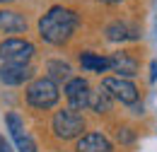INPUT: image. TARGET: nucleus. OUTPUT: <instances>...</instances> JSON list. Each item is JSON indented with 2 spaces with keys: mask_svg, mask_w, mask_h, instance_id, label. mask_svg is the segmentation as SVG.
Returning a JSON list of instances; mask_svg holds the SVG:
<instances>
[{
  "mask_svg": "<svg viewBox=\"0 0 157 152\" xmlns=\"http://www.w3.org/2000/svg\"><path fill=\"white\" fill-rule=\"evenodd\" d=\"M78 22H80L78 12H73L70 7H63V5H53L39 19V36L51 46H63L73 39Z\"/></svg>",
  "mask_w": 157,
  "mask_h": 152,
  "instance_id": "f257e3e1",
  "label": "nucleus"
},
{
  "mask_svg": "<svg viewBox=\"0 0 157 152\" xmlns=\"http://www.w3.org/2000/svg\"><path fill=\"white\" fill-rule=\"evenodd\" d=\"M58 99H60V89L51 77H36L27 87V101L34 109H41V111L53 109L58 104Z\"/></svg>",
  "mask_w": 157,
  "mask_h": 152,
  "instance_id": "f03ea898",
  "label": "nucleus"
},
{
  "mask_svg": "<svg viewBox=\"0 0 157 152\" xmlns=\"http://www.w3.org/2000/svg\"><path fill=\"white\" fill-rule=\"evenodd\" d=\"M51 128H53V135L60 138V140H73V138H80L82 131H85V116L75 111V109H63V111H56L53 121H51Z\"/></svg>",
  "mask_w": 157,
  "mask_h": 152,
  "instance_id": "7ed1b4c3",
  "label": "nucleus"
},
{
  "mask_svg": "<svg viewBox=\"0 0 157 152\" xmlns=\"http://www.w3.org/2000/svg\"><path fill=\"white\" fill-rule=\"evenodd\" d=\"M101 87L109 92L111 99H116L121 104H126V106H136L138 99H140V92H138V87L128 80V77H104L101 80Z\"/></svg>",
  "mask_w": 157,
  "mask_h": 152,
  "instance_id": "20e7f679",
  "label": "nucleus"
},
{
  "mask_svg": "<svg viewBox=\"0 0 157 152\" xmlns=\"http://www.w3.org/2000/svg\"><path fill=\"white\" fill-rule=\"evenodd\" d=\"M32 56H34V44L27 41V39L12 36L0 44V58L5 63H22V65H27L32 60Z\"/></svg>",
  "mask_w": 157,
  "mask_h": 152,
  "instance_id": "39448f33",
  "label": "nucleus"
},
{
  "mask_svg": "<svg viewBox=\"0 0 157 152\" xmlns=\"http://www.w3.org/2000/svg\"><path fill=\"white\" fill-rule=\"evenodd\" d=\"M90 92H92V89H90V82H87L85 77H73V80L65 82V99H68L70 109H75V111L87 109Z\"/></svg>",
  "mask_w": 157,
  "mask_h": 152,
  "instance_id": "423d86ee",
  "label": "nucleus"
},
{
  "mask_svg": "<svg viewBox=\"0 0 157 152\" xmlns=\"http://www.w3.org/2000/svg\"><path fill=\"white\" fill-rule=\"evenodd\" d=\"M5 123H7V131H10V135H12V140H15L17 150H20V152H36V142L32 140V135L27 133V128H24L22 118L15 114V111H12V114H7Z\"/></svg>",
  "mask_w": 157,
  "mask_h": 152,
  "instance_id": "0eeeda50",
  "label": "nucleus"
},
{
  "mask_svg": "<svg viewBox=\"0 0 157 152\" xmlns=\"http://www.w3.org/2000/svg\"><path fill=\"white\" fill-rule=\"evenodd\" d=\"M32 75H34V70H32L29 63L27 65H22V63H2V68H0V80L5 85H10V87L24 85L27 80H32Z\"/></svg>",
  "mask_w": 157,
  "mask_h": 152,
  "instance_id": "6e6552de",
  "label": "nucleus"
},
{
  "mask_svg": "<svg viewBox=\"0 0 157 152\" xmlns=\"http://www.w3.org/2000/svg\"><path fill=\"white\" fill-rule=\"evenodd\" d=\"M106 39L109 41H136L140 39V29L126 19H116L106 27Z\"/></svg>",
  "mask_w": 157,
  "mask_h": 152,
  "instance_id": "1a4fd4ad",
  "label": "nucleus"
},
{
  "mask_svg": "<svg viewBox=\"0 0 157 152\" xmlns=\"http://www.w3.org/2000/svg\"><path fill=\"white\" fill-rule=\"evenodd\" d=\"M109 60H111V70H114L118 77L138 75V60L131 56L128 51H116V53L109 56Z\"/></svg>",
  "mask_w": 157,
  "mask_h": 152,
  "instance_id": "9d476101",
  "label": "nucleus"
},
{
  "mask_svg": "<svg viewBox=\"0 0 157 152\" xmlns=\"http://www.w3.org/2000/svg\"><path fill=\"white\" fill-rule=\"evenodd\" d=\"M75 150L78 152H114V145H111V140H109L106 135L87 133V135H82L78 140Z\"/></svg>",
  "mask_w": 157,
  "mask_h": 152,
  "instance_id": "9b49d317",
  "label": "nucleus"
},
{
  "mask_svg": "<svg viewBox=\"0 0 157 152\" xmlns=\"http://www.w3.org/2000/svg\"><path fill=\"white\" fill-rule=\"evenodd\" d=\"M0 32H5V34H22V32H27V19L22 17L20 12L2 10L0 12Z\"/></svg>",
  "mask_w": 157,
  "mask_h": 152,
  "instance_id": "f8f14e48",
  "label": "nucleus"
},
{
  "mask_svg": "<svg viewBox=\"0 0 157 152\" xmlns=\"http://www.w3.org/2000/svg\"><path fill=\"white\" fill-rule=\"evenodd\" d=\"M80 65H82V70H87V73H106V70H111V60L106 56H99V53H92V51H85V53H80Z\"/></svg>",
  "mask_w": 157,
  "mask_h": 152,
  "instance_id": "ddd939ff",
  "label": "nucleus"
},
{
  "mask_svg": "<svg viewBox=\"0 0 157 152\" xmlns=\"http://www.w3.org/2000/svg\"><path fill=\"white\" fill-rule=\"evenodd\" d=\"M87 109L94 111V114H106V111L111 109V97H109V92H106L104 87L92 89V92H90V101H87Z\"/></svg>",
  "mask_w": 157,
  "mask_h": 152,
  "instance_id": "4468645a",
  "label": "nucleus"
},
{
  "mask_svg": "<svg viewBox=\"0 0 157 152\" xmlns=\"http://www.w3.org/2000/svg\"><path fill=\"white\" fill-rule=\"evenodd\" d=\"M46 70H48V75L51 80L56 82V80H73V68L68 65V63H63V60H48L46 63Z\"/></svg>",
  "mask_w": 157,
  "mask_h": 152,
  "instance_id": "2eb2a0df",
  "label": "nucleus"
},
{
  "mask_svg": "<svg viewBox=\"0 0 157 152\" xmlns=\"http://www.w3.org/2000/svg\"><path fill=\"white\" fill-rule=\"evenodd\" d=\"M0 152H12V150H10V145L5 142V138H2V135H0Z\"/></svg>",
  "mask_w": 157,
  "mask_h": 152,
  "instance_id": "dca6fc26",
  "label": "nucleus"
},
{
  "mask_svg": "<svg viewBox=\"0 0 157 152\" xmlns=\"http://www.w3.org/2000/svg\"><path fill=\"white\" fill-rule=\"evenodd\" d=\"M99 2H106V5H116V2H121V0H99Z\"/></svg>",
  "mask_w": 157,
  "mask_h": 152,
  "instance_id": "f3484780",
  "label": "nucleus"
},
{
  "mask_svg": "<svg viewBox=\"0 0 157 152\" xmlns=\"http://www.w3.org/2000/svg\"><path fill=\"white\" fill-rule=\"evenodd\" d=\"M0 2H2V0H0Z\"/></svg>",
  "mask_w": 157,
  "mask_h": 152,
  "instance_id": "a211bd4d",
  "label": "nucleus"
}]
</instances>
